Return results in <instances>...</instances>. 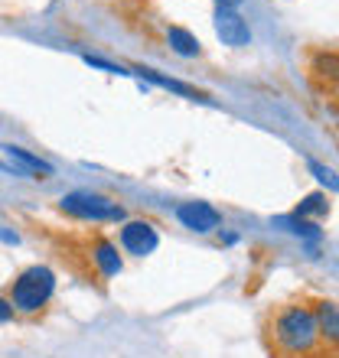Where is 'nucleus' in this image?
Listing matches in <instances>:
<instances>
[{
  "label": "nucleus",
  "instance_id": "nucleus-9",
  "mask_svg": "<svg viewBox=\"0 0 339 358\" xmlns=\"http://www.w3.org/2000/svg\"><path fill=\"white\" fill-rule=\"evenodd\" d=\"M88 255H92V264L98 267L102 277H114V273H121L124 261L118 255V245H111L108 238H95L92 248H88Z\"/></svg>",
  "mask_w": 339,
  "mask_h": 358
},
{
  "label": "nucleus",
  "instance_id": "nucleus-15",
  "mask_svg": "<svg viewBox=\"0 0 339 358\" xmlns=\"http://www.w3.org/2000/svg\"><path fill=\"white\" fill-rule=\"evenodd\" d=\"M307 170L317 176V182H320V186H326L330 192H339V176L330 170V166H323V163H317V160H307Z\"/></svg>",
  "mask_w": 339,
  "mask_h": 358
},
{
  "label": "nucleus",
  "instance_id": "nucleus-10",
  "mask_svg": "<svg viewBox=\"0 0 339 358\" xmlns=\"http://www.w3.org/2000/svg\"><path fill=\"white\" fill-rule=\"evenodd\" d=\"M137 76L144 78V82H153L157 88H167V92L173 94H183V98H193V101H206V92H199V88L186 85V82H179V78H170L163 76V72H157V69H147V66H137L134 69Z\"/></svg>",
  "mask_w": 339,
  "mask_h": 358
},
{
  "label": "nucleus",
  "instance_id": "nucleus-13",
  "mask_svg": "<svg viewBox=\"0 0 339 358\" xmlns=\"http://www.w3.org/2000/svg\"><path fill=\"white\" fill-rule=\"evenodd\" d=\"M293 215L307 218V222H320V218H326L330 215V199H326V192H310L300 206L293 208Z\"/></svg>",
  "mask_w": 339,
  "mask_h": 358
},
{
  "label": "nucleus",
  "instance_id": "nucleus-2",
  "mask_svg": "<svg viewBox=\"0 0 339 358\" xmlns=\"http://www.w3.org/2000/svg\"><path fill=\"white\" fill-rule=\"evenodd\" d=\"M59 208L66 215L78 218V222H95V225H102V222H127V212H124L121 202H114V199L102 196V192H88V189H76V192L62 196Z\"/></svg>",
  "mask_w": 339,
  "mask_h": 358
},
{
  "label": "nucleus",
  "instance_id": "nucleus-17",
  "mask_svg": "<svg viewBox=\"0 0 339 358\" xmlns=\"http://www.w3.org/2000/svg\"><path fill=\"white\" fill-rule=\"evenodd\" d=\"M216 3H219V10H238L242 0H216Z\"/></svg>",
  "mask_w": 339,
  "mask_h": 358
},
{
  "label": "nucleus",
  "instance_id": "nucleus-1",
  "mask_svg": "<svg viewBox=\"0 0 339 358\" xmlns=\"http://www.w3.org/2000/svg\"><path fill=\"white\" fill-rule=\"evenodd\" d=\"M268 342L277 358H313L320 352V326L307 303H284L268 320Z\"/></svg>",
  "mask_w": 339,
  "mask_h": 358
},
{
  "label": "nucleus",
  "instance_id": "nucleus-6",
  "mask_svg": "<svg viewBox=\"0 0 339 358\" xmlns=\"http://www.w3.org/2000/svg\"><path fill=\"white\" fill-rule=\"evenodd\" d=\"M216 36L222 39V46L242 49L251 43V29L238 10H216Z\"/></svg>",
  "mask_w": 339,
  "mask_h": 358
},
{
  "label": "nucleus",
  "instance_id": "nucleus-5",
  "mask_svg": "<svg viewBox=\"0 0 339 358\" xmlns=\"http://www.w3.org/2000/svg\"><path fill=\"white\" fill-rule=\"evenodd\" d=\"M177 218L179 225L196 231V235H209V231H216L222 225V212L216 206H209V202H183L177 208Z\"/></svg>",
  "mask_w": 339,
  "mask_h": 358
},
{
  "label": "nucleus",
  "instance_id": "nucleus-11",
  "mask_svg": "<svg viewBox=\"0 0 339 358\" xmlns=\"http://www.w3.org/2000/svg\"><path fill=\"white\" fill-rule=\"evenodd\" d=\"M167 43H170V49H173L177 56H183V59L202 56V46H199V39L193 36L189 29H183V27H170V29H167Z\"/></svg>",
  "mask_w": 339,
  "mask_h": 358
},
{
  "label": "nucleus",
  "instance_id": "nucleus-12",
  "mask_svg": "<svg viewBox=\"0 0 339 358\" xmlns=\"http://www.w3.org/2000/svg\"><path fill=\"white\" fill-rule=\"evenodd\" d=\"M274 225L284 228V231H291V235H297V238H303V241H320L323 238L320 225H317V222H307V218H300V215H281Z\"/></svg>",
  "mask_w": 339,
  "mask_h": 358
},
{
  "label": "nucleus",
  "instance_id": "nucleus-3",
  "mask_svg": "<svg viewBox=\"0 0 339 358\" xmlns=\"http://www.w3.org/2000/svg\"><path fill=\"white\" fill-rule=\"evenodd\" d=\"M53 290H56V273L49 271V267H43V264L27 267V271L13 280L10 303H13L17 313H36L49 303Z\"/></svg>",
  "mask_w": 339,
  "mask_h": 358
},
{
  "label": "nucleus",
  "instance_id": "nucleus-14",
  "mask_svg": "<svg viewBox=\"0 0 339 358\" xmlns=\"http://www.w3.org/2000/svg\"><path fill=\"white\" fill-rule=\"evenodd\" d=\"M310 72H313V78H326L330 85H336L339 82V52H317L313 56V62H310Z\"/></svg>",
  "mask_w": 339,
  "mask_h": 358
},
{
  "label": "nucleus",
  "instance_id": "nucleus-4",
  "mask_svg": "<svg viewBox=\"0 0 339 358\" xmlns=\"http://www.w3.org/2000/svg\"><path fill=\"white\" fill-rule=\"evenodd\" d=\"M118 241H121V248L127 251V255L147 257V255H153V251H157L160 235H157L153 222H147V218H131V222H124V225H121Z\"/></svg>",
  "mask_w": 339,
  "mask_h": 358
},
{
  "label": "nucleus",
  "instance_id": "nucleus-8",
  "mask_svg": "<svg viewBox=\"0 0 339 358\" xmlns=\"http://www.w3.org/2000/svg\"><path fill=\"white\" fill-rule=\"evenodd\" d=\"M313 316H317V326H320L323 345L339 349V303L317 300L313 303Z\"/></svg>",
  "mask_w": 339,
  "mask_h": 358
},
{
  "label": "nucleus",
  "instance_id": "nucleus-7",
  "mask_svg": "<svg viewBox=\"0 0 339 358\" xmlns=\"http://www.w3.org/2000/svg\"><path fill=\"white\" fill-rule=\"evenodd\" d=\"M0 150L7 153L10 166H13V170H17V173H36L39 179L53 176V163H46V160H43V157H36V153L23 150V147H17V143H4Z\"/></svg>",
  "mask_w": 339,
  "mask_h": 358
},
{
  "label": "nucleus",
  "instance_id": "nucleus-16",
  "mask_svg": "<svg viewBox=\"0 0 339 358\" xmlns=\"http://www.w3.org/2000/svg\"><path fill=\"white\" fill-rule=\"evenodd\" d=\"M13 313H17V310H13V303L0 296V322H10V320H13Z\"/></svg>",
  "mask_w": 339,
  "mask_h": 358
}]
</instances>
